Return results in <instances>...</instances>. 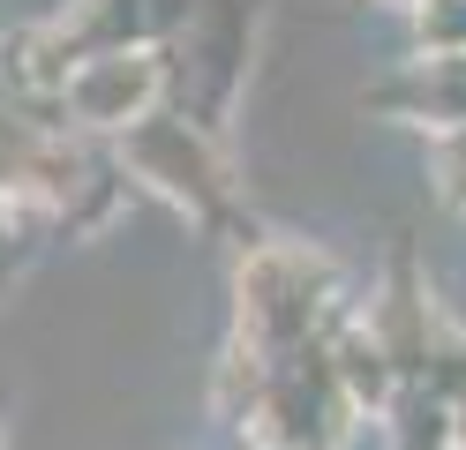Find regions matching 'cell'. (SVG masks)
Here are the masks:
<instances>
[{
	"label": "cell",
	"mask_w": 466,
	"mask_h": 450,
	"mask_svg": "<svg viewBox=\"0 0 466 450\" xmlns=\"http://www.w3.org/2000/svg\"><path fill=\"white\" fill-rule=\"evenodd\" d=\"M264 383H271V360L256 353L248 338H233V345H226V360H218V390H211V405H218V420H233V428L248 435V420H256V405H264Z\"/></svg>",
	"instance_id": "9"
},
{
	"label": "cell",
	"mask_w": 466,
	"mask_h": 450,
	"mask_svg": "<svg viewBox=\"0 0 466 450\" xmlns=\"http://www.w3.org/2000/svg\"><path fill=\"white\" fill-rule=\"evenodd\" d=\"M384 8H421V0H384Z\"/></svg>",
	"instance_id": "13"
},
{
	"label": "cell",
	"mask_w": 466,
	"mask_h": 450,
	"mask_svg": "<svg viewBox=\"0 0 466 450\" xmlns=\"http://www.w3.org/2000/svg\"><path fill=\"white\" fill-rule=\"evenodd\" d=\"M346 315L354 308H346V293H339V270L316 248L248 240L241 270H233V338H248L264 360H286V353L324 345Z\"/></svg>",
	"instance_id": "1"
},
{
	"label": "cell",
	"mask_w": 466,
	"mask_h": 450,
	"mask_svg": "<svg viewBox=\"0 0 466 450\" xmlns=\"http://www.w3.org/2000/svg\"><path fill=\"white\" fill-rule=\"evenodd\" d=\"M376 420H384L391 450H451V443H459V428H451V398H444L429 375H399V390L376 405Z\"/></svg>",
	"instance_id": "8"
},
{
	"label": "cell",
	"mask_w": 466,
	"mask_h": 450,
	"mask_svg": "<svg viewBox=\"0 0 466 450\" xmlns=\"http://www.w3.org/2000/svg\"><path fill=\"white\" fill-rule=\"evenodd\" d=\"M429 165H436V195L451 210H466V128H444L429 143Z\"/></svg>",
	"instance_id": "11"
},
{
	"label": "cell",
	"mask_w": 466,
	"mask_h": 450,
	"mask_svg": "<svg viewBox=\"0 0 466 450\" xmlns=\"http://www.w3.org/2000/svg\"><path fill=\"white\" fill-rule=\"evenodd\" d=\"M451 450H459V443H451Z\"/></svg>",
	"instance_id": "15"
},
{
	"label": "cell",
	"mask_w": 466,
	"mask_h": 450,
	"mask_svg": "<svg viewBox=\"0 0 466 450\" xmlns=\"http://www.w3.org/2000/svg\"><path fill=\"white\" fill-rule=\"evenodd\" d=\"M331 375H339V390H346V405H354V413H376V405L399 390L391 353H384V338H376L361 315H346V323L331 330Z\"/></svg>",
	"instance_id": "7"
},
{
	"label": "cell",
	"mask_w": 466,
	"mask_h": 450,
	"mask_svg": "<svg viewBox=\"0 0 466 450\" xmlns=\"http://www.w3.org/2000/svg\"><path fill=\"white\" fill-rule=\"evenodd\" d=\"M256 38V0H196V15L181 23V38H166V105H181L188 120L218 135V113L233 105V83L248 68Z\"/></svg>",
	"instance_id": "3"
},
{
	"label": "cell",
	"mask_w": 466,
	"mask_h": 450,
	"mask_svg": "<svg viewBox=\"0 0 466 450\" xmlns=\"http://www.w3.org/2000/svg\"><path fill=\"white\" fill-rule=\"evenodd\" d=\"M414 23V53H466V0H421L406 8Z\"/></svg>",
	"instance_id": "10"
},
{
	"label": "cell",
	"mask_w": 466,
	"mask_h": 450,
	"mask_svg": "<svg viewBox=\"0 0 466 450\" xmlns=\"http://www.w3.org/2000/svg\"><path fill=\"white\" fill-rule=\"evenodd\" d=\"M256 450H264V443H256Z\"/></svg>",
	"instance_id": "14"
},
{
	"label": "cell",
	"mask_w": 466,
	"mask_h": 450,
	"mask_svg": "<svg viewBox=\"0 0 466 450\" xmlns=\"http://www.w3.org/2000/svg\"><path fill=\"white\" fill-rule=\"evenodd\" d=\"M361 323L384 338V353H391V368H399V375H421V368H429V353H436V338H444V323H436L429 293H421L414 255H399V263H391V278H384V293L369 300V315H361Z\"/></svg>",
	"instance_id": "6"
},
{
	"label": "cell",
	"mask_w": 466,
	"mask_h": 450,
	"mask_svg": "<svg viewBox=\"0 0 466 450\" xmlns=\"http://www.w3.org/2000/svg\"><path fill=\"white\" fill-rule=\"evenodd\" d=\"M451 428H459V450H466V390L451 398Z\"/></svg>",
	"instance_id": "12"
},
{
	"label": "cell",
	"mask_w": 466,
	"mask_h": 450,
	"mask_svg": "<svg viewBox=\"0 0 466 450\" xmlns=\"http://www.w3.org/2000/svg\"><path fill=\"white\" fill-rule=\"evenodd\" d=\"M369 105L391 120H414L429 135L466 128V53H414L399 75H384L369 90Z\"/></svg>",
	"instance_id": "5"
},
{
	"label": "cell",
	"mask_w": 466,
	"mask_h": 450,
	"mask_svg": "<svg viewBox=\"0 0 466 450\" xmlns=\"http://www.w3.org/2000/svg\"><path fill=\"white\" fill-rule=\"evenodd\" d=\"M113 150H121V165L136 188L166 195L181 218H196L203 233H241V188H233V165L218 135L203 128V120H188L181 105H158L143 113L136 128L113 135Z\"/></svg>",
	"instance_id": "2"
},
{
	"label": "cell",
	"mask_w": 466,
	"mask_h": 450,
	"mask_svg": "<svg viewBox=\"0 0 466 450\" xmlns=\"http://www.w3.org/2000/svg\"><path fill=\"white\" fill-rule=\"evenodd\" d=\"M61 105H68V128L76 135H121L136 128L143 113L166 105V53L158 45H113V53H83L68 83H61Z\"/></svg>",
	"instance_id": "4"
}]
</instances>
